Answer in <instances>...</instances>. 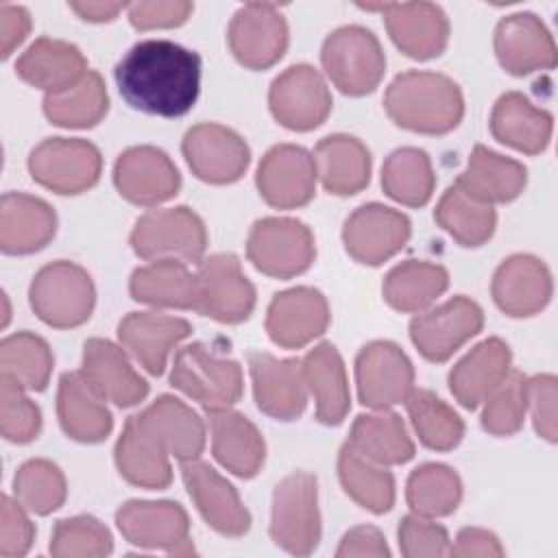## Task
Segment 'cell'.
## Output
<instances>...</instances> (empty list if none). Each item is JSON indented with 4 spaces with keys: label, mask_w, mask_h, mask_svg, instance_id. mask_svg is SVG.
<instances>
[{
    "label": "cell",
    "mask_w": 558,
    "mask_h": 558,
    "mask_svg": "<svg viewBox=\"0 0 558 558\" xmlns=\"http://www.w3.org/2000/svg\"><path fill=\"white\" fill-rule=\"evenodd\" d=\"M113 76L133 109L181 118L201 92V57L170 39H142L118 61Z\"/></svg>",
    "instance_id": "obj_1"
},
{
    "label": "cell",
    "mask_w": 558,
    "mask_h": 558,
    "mask_svg": "<svg viewBox=\"0 0 558 558\" xmlns=\"http://www.w3.org/2000/svg\"><path fill=\"white\" fill-rule=\"evenodd\" d=\"M384 107L397 126L425 135L449 133L464 116L458 83L447 74L425 70L397 74L386 89Z\"/></svg>",
    "instance_id": "obj_2"
},
{
    "label": "cell",
    "mask_w": 558,
    "mask_h": 558,
    "mask_svg": "<svg viewBox=\"0 0 558 558\" xmlns=\"http://www.w3.org/2000/svg\"><path fill=\"white\" fill-rule=\"evenodd\" d=\"M28 301L39 320L57 329L83 325L96 303L94 281L85 268L59 259L39 268L28 288Z\"/></svg>",
    "instance_id": "obj_3"
},
{
    "label": "cell",
    "mask_w": 558,
    "mask_h": 558,
    "mask_svg": "<svg viewBox=\"0 0 558 558\" xmlns=\"http://www.w3.org/2000/svg\"><path fill=\"white\" fill-rule=\"evenodd\" d=\"M170 384L205 410L231 408L244 392L242 366L203 342H192L177 351Z\"/></svg>",
    "instance_id": "obj_4"
},
{
    "label": "cell",
    "mask_w": 558,
    "mask_h": 558,
    "mask_svg": "<svg viewBox=\"0 0 558 558\" xmlns=\"http://www.w3.org/2000/svg\"><path fill=\"white\" fill-rule=\"evenodd\" d=\"M320 61L331 83L349 96L371 94L386 72L379 39L357 24L331 31L323 41Z\"/></svg>",
    "instance_id": "obj_5"
},
{
    "label": "cell",
    "mask_w": 558,
    "mask_h": 558,
    "mask_svg": "<svg viewBox=\"0 0 558 558\" xmlns=\"http://www.w3.org/2000/svg\"><path fill=\"white\" fill-rule=\"evenodd\" d=\"M270 538L292 556H307L318 547V482L312 473L294 471L275 486Z\"/></svg>",
    "instance_id": "obj_6"
},
{
    "label": "cell",
    "mask_w": 558,
    "mask_h": 558,
    "mask_svg": "<svg viewBox=\"0 0 558 558\" xmlns=\"http://www.w3.org/2000/svg\"><path fill=\"white\" fill-rule=\"evenodd\" d=\"M129 242L142 259L174 257L185 264H201L207 248V229L190 207L153 209L137 218Z\"/></svg>",
    "instance_id": "obj_7"
},
{
    "label": "cell",
    "mask_w": 558,
    "mask_h": 558,
    "mask_svg": "<svg viewBox=\"0 0 558 558\" xmlns=\"http://www.w3.org/2000/svg\"><path fill=\"white\" fill-rule=\"evenodd\" d=\"M246 255L259 272L290 279L312 266L316 257L314 233L296 218H262L248 231Z\"/></svg>",
    "instance_id": "obj_8"
},
{
    "label": "cell",
    "mask_w": 558,
    "mask_h": 558,
    "mask_svg": "<svg viewBox=\"0 0 558 558\" xmlns=\"http://www.w3.org/2000/svg\"><path fill=\"white\" fill-rule=\"evenodd\" d=\"M100 150L81 137H50L28 155L33 181L57 194H81L100 179Z\"/></svg>",
    "instance_id": "obj_9"
},
{
    "label": "cell",
    "mask_w": 558,
    "mask_h": 558,
    "mask_svg": "<svg viewBox=\"0 0 558 558\" xmlns=\"http://www.w3.org/2000/svg\"><path fill=\"white\" fill-rule=\"evenodd\" d=\"M120 534L135 547L163 549L174 556L194 554L190 541V519L177 501L131 499L116 512Z\"/></svg>",
    "instance_id": "obj_10"
},
{
    "label": "cell",
    "mask_w": 558,
    "mask_h": 558,
    "mask_svg": "<svg viewBox=\"0 0 558 558\" xmlns=\"http://www.w3.org/2000/svg\"><path fill=\"white\" fill-rule=\"evenodd\" d=\"M272 118L290 131H312L331 111V92L320 72L307 63L283 70L268 92Z\"/></svg>",
    "instance_id": "obj_11"
},
{
    "label": "cell",
    "mask_w": 558,
    "mask_h": 558,
    "mask_svg": "<svg viewBox=\"0 0 558 558\" xmlns=\"http://www.w3.org/2000/svg\"><path fill=\"white\" fill-rule=\"evenodd\" d=\"M482 327V307L473 299L458 294L434 310L418 312L410 320V338L425 360L445 362Z\"/></svg>",
    "instance_id": "obj_12"
},
{
    "label": "cell",
    "mask_w": 558,
    "mask_h": 558,
    "mask_svg": "<svg viewBox=\"0 0 558 558\" xmlns=\"http://www.w3.org/2000/svg\"><path fill=\"white\" fill-rule=\"evenodd\" d=\"M196 312L218 323L235 325L251 316L255 288L244 277L240 259L231 253H216L198 264Z\"/></svg>",
    "instance_id": "obj_13"
},
{
    "label": "cell",
    "mask_w": 558,
    "mask_h": 558,
    "mask_svg": "<svg viewBox=\"0 0 558 558\" xmlns=\"http://www.w3.org/2000/svg\"><path fill=\"white\" fill-rule=\"evenodd\" d=\"M357 397L366 408L386 410L405 401L414 388V366L399 344L373 340L355 357Z\"/></svg>",
    "instance_id": "obj_14"
},
{
    "label": "cell",
    "mask_w": 558,
    "mask_h": 558,
    "mask_svg": "<svg viewBox=\"0 0 558 558\" xmlns=\"http://www.w3.org/2000/svg\"><path fill=\"white\" fill-rule=\"evenodd\" d=\"M227 41L233 57L244 68L266 70L275 65L288 48L286 17L275 4L248 2L233 13Z\"/></svg>",
    "instance_id": "obj_15"
},
{
    "label": "cell",
    "mask_w": 558,
    "mask_h": 558,
    "mask_svg": "<svg viewBox=\"0 0 558 558\" xmlns=\"http://www.w3.org/2000/svg\"><path fill=\"white\" fill-rule=\"evenodd\" d=\"M181 150L196 179L214 185L238 181L251 161L246 142L216 122H201L187 129Z\"/></svg>",
    "instance_id": "obj_16"
},
{
    "label": "cell",
    "mask_w": 558,
    "mask_h": 558,
    "mask_svg": "<svg viewBox=\"0 0 558 558\" xmlns=\"http://www.w3.org/2000/svg\"><path fill=\"white\" fill-rule=\"evenodd\" d=\"M410 233L412 225L405 214L381 203H366L344 220L342 242L355 262L379 266L403 248Z\"/></svg>",
    "instance_id": "obj_17"
},
{
    "label": "cell",
    "mask_w": 558,
    "mask_h": 558,
    "mask_svg": "<svg viewBox=\"0 0 558 558\" xmlns=\"http://www.w3.org/2000/svg\"><path fill=\"white\" fill-rule=\"evenodd\" d=\"M314 155L296 144H277L259 161L255 183L262 198L277 209L307 205L316 194Z\"/></svg>",
    "instance_id": "obj_18"
},
{
    "label": "cell",
    "mask_w": 558,
    "mask_h": 558,
    "mask_svg": "<svg viewBox=\"0 0 558 558\" xmlns=\"http://www.w3.org/2000/svg\"><path fill=\"white\" fill-rule=\"evenodd\" d=\"M113 183L129 203L153 207L177 196L181 174L161 148L131 146L116 159Z\"/></svg>",
    "instance_id": "obj_19"
},
{
    "label": "cell",
    "mask_w": 558,
    "mask_h": 558,
    "mask_svg": "<svg viewBox=\"0 0 558 558\" xmlns=\"http://www.w3.org/2000/svg\"><path fill=\"white\" fill-rule=\"evenodd\" d=\"M248 371L257 408L277 421H294L307 405L301 360H279L264 351L248 353Z\"/></svg>",
    "instance_id": "obj_20"
},
{
    "label": "cell",
    "mask_w": 558,
    "mask_h": 558,
    "mask_svg": "<svg viewBox=\"0 0 558 558\" xmlns=\"http://www.w3.org/2000/svg\"><path fill=\"white\" fill-rule=\"evenodd\" d=\"M329 305L320 290L299 286L272 296L266 312V331L283 349H301L329 327Z\"/></svg>",
    "instance_id": "obj_21"
},
{
    "label": "cell",
    "mask_w": 558,
    "mask_h": 558,
    "mask_svg": "<svg viewBox=\"0 0 558 558\" xmlns=\"http://www.w3.org/2000/svg\"><path fill=\"white\" fill-rule=\"evenodd\" d=\"M366 11H379L395 46L418 61L438 57L449 41V20L434 2L373 4Z\"/></svg>",
    "instance_id": "obj_22"
},
{
    "label": "cell",
    "mask_w": 558,
    "mask_h": 558,
    "mask_svg": "<svg viewBox=\"0 0 558 558\" xmlns=\"http://www.w3.org/2000/svg\"><path fill=\"white\" fill-rule=\"evenodd\" d=\"M185 488L201 517L222 536H244L251 527V514L240 501L238 490L207 462H181Z\"/></svg>",
    "instance_id": "obj_23"
},
{
    "label": "cell",
    "mask_w": 558,
    "mask_h": 558,
    "mask_svg": "<svg viewBox=\"0 0 558 558\" xmlns=\"http://www.w3.org/2000/svg\"><path fill=\"white\" fill-rule=\"evenodd\" d=\"M493 301L512 318L538 314L551 299L554 281L547 264L534 255L517 253L506 257L490 283Z\"/></svg>",
    "instance_id": "obj_24"
},
{
    "label": "cell",
    "mask_w": 558,
    "mask_h": 558,
    "mask_svg": "<svg viewBox=\"0 0 558 558\" xmlns=\"http://www.w3.org/2000/svg\"><path fill=\"white\" fill-rule=\"evenodd\" d=\"M495 54L512 76H525L556 65V44L541 17L530 11L499 20L495 28Z\"/></svg>",
    "instance_id": "obj_25"
},
{
    "label": "cell",
    "mask_w": 558,
    "mask_h": 558,
    "mask_svg": "<svg viewBox=\"0 0 558 558\" xmlns=\"http://www.w3.org/2000/svg\"><path fill=\"white\" fill-rule=\"evenodd\" d=\"M81 373L105 401L118 408L137 405L148 395L146 379L135 373L126 353L102 338H89L85 342Z\"/></svg>",
    "instance_id": "obj_26"
},
{
    "label": "cell",
    "mask_w": 558,
    "mask_h": 558,
    "mask_svg": "<svg viewBox=\"0 0 558 558\" xmlns=\"http://www.w3.org/2000/svg\"><path fill=\"white\" fill-rule=\"evenodd\" d=\"M192 333L185 318L161 312H131L118 325V340L150 375H161L172 347Z\"/></svg>",
    "instance_id": "obj_27"
},
{
    "label": "cell",
    "mask_w": 558,
    "mask_h": 558,
    "mask_svg": "<svg viewBox=\"0 0 558 558\" xmlns=\"http://www.w3.org/2000/svg\"><path fill=\"white\" fill-rule=\"evenodd\" d=\"M57 231L54 209L31 194L7 192L0 201V248L7 255H28L44 248Z\"/></svg>",
    "instance_id": "obj_28"
},
{
    "label": "cell",
    "mask_w": 558,
    "mask_h": 558,
    "mask_svg": "<svg viewBox=\"0 0 558 558\" xmlns=\"http://www.w3.org/2000/svg\"><path fill=\"white\" fill-rule=\"evenodd\" d=\"M207 416L216 460L238 477H255L266 458V442L259 429L231 408L207 410Z\"/></svg>",
    "instance_id": "obj_29"
},
{
    "label": "cell",
    "mask_w": 558,
    "mask_h": 558,
    "mask_svg": "<svg viewBox=\"0 0 558 558\" xmlns=\"http://www.w3.org/2000/svg\"><path fill=\"white\" fill-rule=\"evenodd\" d=\"M15 72L33 87L46 94H59L76 85L89 70L83 52L74 44L39 37L22 52Z\"/></svg>",
    "instance_id": "obj_30"
},
{
    "label": "cell",
    "mask_w": 558,
    "mask_h": 558,
    "mask_svg": "<svg viewBox=\"0 0 558 558\" xmlns=\"http://www.w3.org/2000/svg\"><path fill=\"white\" fill-rule=\"evenodd\" d=\"M57 416L63 432L78 442H100L113 429V416L105 399L89 386L81 371L61 375Z\"/></svg>",
    "instance_id": "obj_31"
},
{
    "label": "cell",
    "mask_w": 558,
    "mask_h": 558,
    "mask_svg": "<svg viewBox=\"0 0 558 558\" xmlns=\"http://www.w3.org/2000/svg\"><path fill=\"white\" fill-rule=\"evenodd\" d=\"M554 118L549 111L534 107L521 92H506L497 98L490 111V133L497 142L538 155L549 146Z\"/></svg>",
    "instance_id": "obj_32"
},
{
    "label": "cell",
    "mask_w": 558,
    "mask_h": 558,
    "mask_svg": "<svg viewBox=\"0 0 558 558\" xmlns=\"http://www.w3.org/2000/svg\"><path fill=\"white\" fill-rule=\"evenodd\" d=\"M135 416L179 462L196 460L203 453L205 425L201 416L181 399L161 395Z\"/></svg>",
    "instance_id": "obj_33"
},
{
    "label": "cell",
    "mask_w": 558,
    "mask_h": 558,
    "mask_svg": "<svg viewBox=\"0 0 558 558\" xmlns=\"http://www.w3.org/2000/svg\"><path fill=\"white\" fill-rule=\"evenodd\" d=\"M510 362V347L501 338L482 340L449 371L451 395L462 408H477L508 375Z\"/></svg>",
    "instance_id": "obj_34"
},
{
    "label": "cell",
    "mask_w": 558,
    "mask_h": 558,
    "mask_svg": "<svg viewBox=\"0 0 558 558\" xmlns=\"http://www.w3.org/2000/svg\"><path fill=\"white\" fill-rule=\"evenodd\" d=\"M116 466L120 475L142 488L161 490L172 482V466L166 447L137 421L129 416L116 442Z\"/></svg>",
    "instance_id": "obj_35"
},
{
    "label": "cell",
    "mask_w": 558,
    "mask_h": 558,
    "mask_svg": "<svg viewBox=\"0 0 558 558\" xmlns=\"http://www.w3.org/2000/svg\"><path fill=\"white\" fill-rule=\"evenodd\" d=\"M316 177L336 196H351L371 181V153L353 135L336 133L323 137L314 148Z\"/></svg>",
    "instance_id": "obj_36"
},
{
    "label": "cell",
    "mask_w": 558,
    "mask_h": 558,
    "mask_svg": "<svg viewBox=\"0 0 558 558\" xmlns=\"http://www.w3.org/2000/svg\"><path fill=\"white\" fill-rule=\"evenodd\" d=\"M301 364L307 392L316 401V418L325 425L342 423L351 408V395L338 349L331 342H320L301 360Z\"/></svg>",
    "instance_id": "obj_37"
},
{
    "label": "cell",
    "mask_w": 558,
    "mask_h": 558,
    "mask_svg": "<svg viewBox=\"0 0 558 558\" xmlns=\"http://www.w3.org/2000/svg\"><path fill=\"white\" fill-rule=\"evenodd\" d=\"M456 183L482 203H510L525 190L527 170L521 161L477 144Z\"/></svg>",
    "instance_id": "obj_38"
},
{
    "label": "cell",
    "mask_w": 558,
    "mask_h": 558,
    "mask_svg": "<svg viewBox=\"0 0 558 558\" xmlns=\"http://www.w3.org/2000/svg\"><path fill=\"white\" fill-rule=\"evenodd\" d=\"M129 292L135 301L153 307L196 310L198 281L185 262L163 257L135 268L129 279Z\"/></svg>",
    "instance_id": "obj_39"
},
{
    "label": "cell",
    "mask_w": 558,
    "mask_h": 558,
    "mask_svg": "<svg viewBox=\"0 0 558 558\" xmlns=\"http://www.w3.org/2000/svg\"><path fill=\"white\" fill-rule=\"evenodd\" d=\"M347 445L384 466L403 464L414 458V442L403 418L386 410L360 414L351 425Z\"/></svg>",
    "instance_id": "obj_40"
},
{
    "label": "cell",
    "mask_w": 558,
    "mask_h": 558,
    "mask_svg": "<svg viewBox=\"0 0 558 558\" xmlns=\"http://www.w3.org/2000/svg\"><path fill=\"white\" fill-rule=\"evenodd\" d=\"M449 286V272L440 264L408 259L397 264L381 286L386 303L397 312H423Z\"/></svg>",
    "instance_id": "obj_41"
},
{
    "label": "cell",
    "mask_w": 558,
    "mask_h": 558,
    "mask_svg": "<svg viewBox=\"0 0 558 558\" xmlns=\"http://www.w3.org/2000/svg\"><path fill=\"white\" fill-rule=\"evenodd\" d=\"M338 477L344 493L362 508L384 514L395 504V477L384 466L362 453L351 445H342L338 453Z\"/></svg>",
    "instance_id": "obj_42"
},
{
    "label": "cell",
    "mask_w": 558,
    "mask_h": 558,
    "mask_svg": "<svg viewBox=\"0 0 558 558\" xmlns=\"http://www.w3.org/2000/svg\"><path fill=\"white\" fill-rule=\"evenodd\" d=\"M109 111V94L102 76L89 70L76 85L44 96L46 118L65 129H89Z\"/></svg>",
    "instance_id": "obj_43"
},
{
    "label": "cell",
    "mask_w": 558,
    "mask_h": 558,
    "mask_svg": "<svg viewBox=\"0 0 558 558\" xmlns=\"http://www.w3.org/2000/svg\"><path fill=\"white\" fill-rule=\"evenodd\" d=\"M386 196L408 207H423L436 187V174L425 150L403 146L392 150L381 166Z\"/></svg>",
    "instance_id": "obj_44"
},
{
    "label": "cell",
    "mask_w": 558,
    "mask_h": 558,
    "mask_svg": "<svg viewBox=\"0 0 558 558\" xmlns=\"http://www.w3.org/2000/svg\"><path fill=\"white\" fill-rule=\"evenodd\" d=\"M434 218L460 246H482L497 225L493 205L469 196L458 183L449 185L440 196Z\"/></svg>",
    "instance_id": "obj_45"
},
{
    "label": "cell",
    "mask_w": 558,
    "mask_h": 558,
    "mask_svg": "<svg viewBox=\"0 0 558 558\" xmlns=\"http://www.w3.org/2000/svg\"><path fill=\"white\" fill-rule=\"evenodd\" d=\"M405 408L418 440L434 451H449L464 436V421L436 392L412 388L405 397Z\"/></svg>",
    "instance_id": "obj_46"
},
{
    "label": "cell",
    "mask_w": 558,
    "mask_h": 558,
    "mask_svg": "<svg viewBox=\"0 0 558 558\" xmlns=\"http://www.w3.org/2000/svg\"><path fill=\"white\" fill-rule=\"evenodd\" d=\"M405 499L414 514L429 519L447 517L462 499V482L451 466L427 462L410 473Z\"/></svg>",
    "instance_id": "obj_47"
},
{
    "label": "cell",
    "mask_w": 558,
    "mask_h": 558,
    "mask_svg": "<svg viewBox=\"0 0 558 558\" xmlns=\"http://www.w3.org/2000/svg\"><path fill=\"white\" fill-rule=\"evenodd\" d=\"M52 364L54 357L48 342L33 331H17L0 342L2 373L26 390H44L50 381Z\"/></svg>",
    "instance_id": "obj_48"
},
{
    "label": "cell",
    "mask_w": 558,
    "mask_h": 558,
    "mask_svg": "<svg viewBox=\"0 0 558 558\" xmlns=\"http://www.w3.org/2000/svg\"><path fill=\"white\" fill-rule=\"evenodd\" d=\"M15 499L35 514H50L63 506L68 486L61 469L44 458L26 460L13 477Z\"/></svg>",
    "instance_id": "obj_49"
},
{
    "label": "cell",
    "mask_w": 558,
    "mask_h": 558,
    "mask_svg": "<svg viewBox=\"0 0 558 558\" xmlns=\"http://www.w3.org/2000/svg\"><path fill=\"white\" fill-rule=\"evenodd\" d=\"M482 427L493 436H512L521 429L527 410V377L521 371L508 375L482 401Z\"/></svg>",
    "instance_id": "obj_50"
},
{
    "label": "cell",
    "mask_w": 558,
    "mask_h": 558,
    "mask_svg": "<svg viewBox=\"0 0 558 558\" xmlns=\"http://www.w3.org/2000/svg\"><path fill=\"white\" fill-rule=\"evenodd\" d=\"M113 538L105 523L89 514L57 521L50 538L54 558H100L111 554Z\"/></svg>",
    "instance_id": "obj_51"
},
{
    "label": "cell",
    "mask_w": 558,
    "mask_h": 558,
    "mask_svg": "<svg viewBox=\"0 0 558 558\" xmlns=\"http://www.w3.org/2000/svg\"><path fill=\"white\" fill-rule=\"evenodd\" d=\"M24 390L13 377L0 375V432L17 445L35 440L41 429V412Z\"/></svg>",
    "instance_id": "obj_52"
},
{
    "label": "cell",
    "mask_w": 558,
    "mask_h": 558,
    "mask_svg": "<svg viewBox=\"0 0 558 558\" xmlns=\"http://www.w3.org/2000/svg\"><path fill=\"white\" fill-rule=\"evenodd\" d=\"M399 549L405 558L449 556L451 543L447 530L429 517L408 514L399 523Z\"/></svg>",
    "instance_id": "obj_53"
},
{
    "label": "cell",
    "mask_w": 558,
    "mask_h": 558,
    "mask_svg": "<svg viewBox=\"0 0 558 558\" xmlns=\"http://www.w3.org/2000/svg\"><path fill=\"white\" fill-rule=\"evenodd\" d=\"M33 541L35 525L31 523L26 508L17 499L4 495L0 506V556L20 558L31 549Z\"/></svg>",
    "instance_id": "obj_54"
},
{
    "label": "cell",
    "mask_w": 558,
    "mask_h": 558,
    "mask_svg": "<svg viewBox=\"0 0 558 558\" xmlns=\"http://www.w3.org/2000/svg\"><path fill=\"white\" fill-rule=\"evenodd\" d=\"M556 399L558 381L554 375L527 377V408L536 434L547 442H556Z\"/></svg>",
    "instance_id": "obj_55"
},
{
    "label": "cell",
    "mask_w": 558,
    "mask_h": 558,
    "mask_svg": "<svg viewBox=\"0 0 558 558\" xmlns=\"http://www.w3.org/2000/svg\"><path fill=\"white\" fill-rule=\"evenodd\" d=\"M126 9H129V20L135 28L150 31V28L181 26L194 11V4L187 0H150V2H133Z\"/></svg>",
    "instance_id": "obj_56"
},
{
    "label": "cell",
    "mask_w": 558,
    "mask_h": 558,
    "mask_svg": "<svg viewBox=\"0 0 558 558\" xmlns=\"http://www.w3.org/2000/svg\"><path fill=\"white\" fill-rule=\"evenodd\" d=\"M338 558H353V556H368V558H388L390 549L386 545L384 534L373 527V525H357L351 527L338 549H336Z\"/></svg>",
    "instance_id": "obj_57"
},
{
    "label": "cell",
    "mask_w": 558,
    "mask_h": 558,
    "mask_svg": "<svg viewBox=\"0 0 558 558\" xmlns=\"http://www.w3.org/2000/svg\"><path fill=\"white\" fill-rule=\"evenodd\" d=\"M504 554L499 538L484 527H462L449 549V556L458 558H501Z\"/></svg>",
    "instance_id": "obj_58"
},
{
    "label": "cell",
    "mask_w": 558,
    "mask_h": 558,
    "mask_svg": "<svg viewBox=\"0 0 558 558\" xmlns=\"http://www.w3.org/2000/svg\"><path fill=\"white\" fill-rule=\"evenodd\" d=\"M31 31V15L24 7L0 4V52L2 59L11 57V52L26 39Z\"/></svg>",
    "instance_id": "obj_59"
},
{
    "label": "cell",
    "mask_w": 558,
    "mask_h": 558,
    "mask_svg": "<svg viewBox=\"0 0 558 558\" xmlns=\"http://www.w3.org/2000/svg\"><path fill=\"white\" fill-rule=\"evenodd\" d=\"M126 4L122 2H70V9L87 20V22H109L113 20Z\"/></svg>",
    "instance_id": "obj_60"
}]
</instances>
